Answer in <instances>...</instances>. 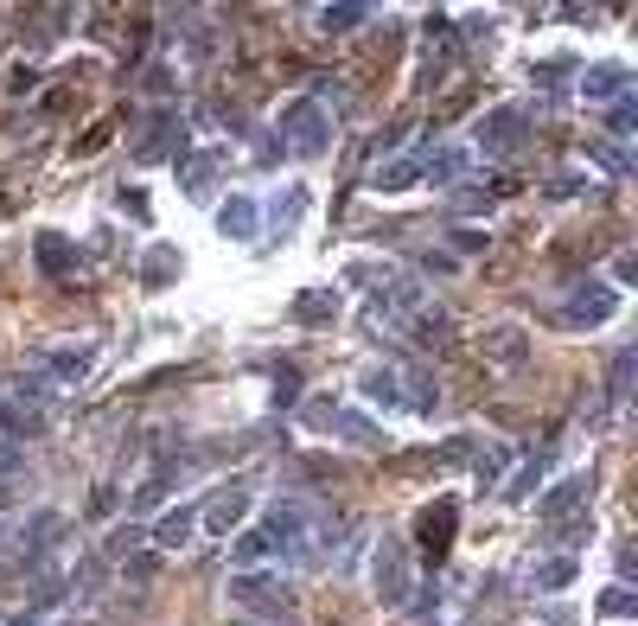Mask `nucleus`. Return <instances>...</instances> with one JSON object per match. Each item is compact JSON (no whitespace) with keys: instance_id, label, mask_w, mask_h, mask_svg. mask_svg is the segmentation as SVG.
<instances>
[{"instance_id":"f03ea898","label":"nucleus","mask_w":638,"mask_h":626,"mask_svg":"<svg viewBox=\"0 0 638 626\" xmlns=\"http://www.w3.org/2000/svg\"><path fill=\"white\" fill-rule=\"evenodd\" d=\"M332 148V109L320 97H294L281 109V154H301V160H320Z\"/></svg>"},{"instance_id":"e433bc0d","label":"nucleus","mask_w":638,"mask_h":626,"mask_svg":"<svg viewBox=\"0 0 638 626\" xmlns=\"http://www.w3.org/2000/svg\"><path fill=\"white\" fill-rule=\"evenodd\" d=\"M275 403H301V371H294V365L275 371Z\"/></svg>"},{"instance_id":"2eb2a0df","label":"nucleus","mask_w":638,"mask_h":626,"mask_svg":"<svg viewBox=\"0 0 638 626\" xmlns=\"http://www.w3.org/2000/svg\"><path fill=\"white\" fill-rule=\"evenodd\" d=\"M454 524H459V498H434L428 512L415 518V544L440 563V556H447V544H454Z\"/></svg>"},{"instance_id":"a878e982","label":"nucleus","mask_w":638,"mask_h":626,"mask_svg":"<svg viewBox=\"0 0 638 626\" xmlns=\"http://www.w3.org/2000/svg\"><path fill=\"white\" fill-rule=\"evenodd\" d=\"M179 269H185L179 243H153L148 256H141V282H148V287H166V282L179 275Z\"/></svg>"},{"instance_id":"393cba45","label":"nucleus","mask_w":638,"mask_h":626,"mask_svg":"<svg viewBox=\"0 0 638 626\" xmlns=\"http://www.w3.org/2000/svg\"><path fill=\"white\" fill-rule=\"evenodd\" d=\"M217 166H224V154H217V148H204V154H192L185 160V166H179V173H185V199H211V180H217Z\"/></svg>"},{"instance_id":"a211bd4d","label":"nucleus","mask_w":638,"mask_h":626,"mask_svg":"<svg viewBox=\"0 0 638 626\" xmlns=\"http://www.w3.org/2000/svg\"><path fill=\"white\" fill-rule=\"evenodd\" d=\"M255 218H262V205H255L250 192H230L224 205H217V236H230V243H255Z\"/></svg>"},{"instance_id":"b1692460","label":"nucleus","mask_w":638,"mask_h":626,"mask_svg":"<svg viewBox=\"0 0 638 626\" xmlns=\"http://www.w3.org/2000/svg\"><path fill=\"white\" fill-rule=\"evenodd\" d=\"M269 556H275V537H269V524H250V531L230 544V563H236V569H262Z\"/></svg>"},{"instance_id":"a19ab883","label":"nucleus","mask_w":638,"mask_h":626,"mask_svg":"<svg viewBox=\"0 0 638 626\" xmlns=\"http://www.w3.org/2000/svg\"><path fill=\"white\" fill-rule=\"evenodd\" d=\"M20 467V454H13V442H0V473H13Z\"/></svg>"},{"instance_id":"4c0bfd02","label":"nucleus","mask_w":638,"mask_h":626,"mask_svg":"<svg viewBox=\"0 0 638 626\" xmlns=\"http://www.w3.org/2000/svg\"><path fill=\"white\" fill-rule=\"evenodd\" d=\"M141 537H148L141 524H115V537H109V549H134V544H141Z\"/></svg>"},{"instance_id":"c9c22d12","label":"nucleus","mask_w":638,"mask_h":626,"mask_svg":"<svg viewBox=\"0 0 638 626\" xmlns=\"http://www.w3.org/2000/svg\"><path fill=\"white\" fill-rule=\"evenodd\" d=\"M632 607H638V600H632V588H607V595H600V614H607V620H626Z\"/></svg>"},{"instance_id":"cd10ccee","label":"nucleus","mask_w":638,"mask_h":626,"mask_svg":"<svg viewBox=\"0 0 638 626\" xmlns=\"http://www.w3.org/2000/svg\"><path fill=\"white\" fill-rule=\"evenodd\" d=\"M575 575H581V563H575V556H543V563L530 569V582L543 588V595H561V588H568Z\"/></svg>"},{"instance_id":"5701e85b","label":"nucleus","mask_w":638,"mask_h":626,"mask_svg":"<svg viewBox=\"0 0 638 626\" xmlns=\"http://www.w3.org/2000/svg\"><path fill=\"white\" fill-rule=\"evenodd\" d=\"M326 428L338 435V442H352V447H383V428L371 416H357V410H332Z\"/></svg>"},{"instance_id":"6e6552de","label":"nucleus","mask_w":638,"mask_h":626,"mask_svg":"<svg viewBox=\"0 0 638 626\" xmlns=\"http://www.w3.org/2000/svg\"><path fill=\"white\" fill-rule=\"evenodd\" d=\"M262 524H269V537H275V556L294 563L301 544H306V531H313L320 518H313V505H306V498H275V505L262 512Z\"/></svg>"},{"instance_id":"ddd939ff","label":"nucleus","mask_w":638,"mask_h":626,"mask_svg":"<svg viewBox=\"0 0 638 626\" xmlns=\"http://www.w3.org/2000/svg\"><path fill=\"white\" fill-rule=\"evenodd\" d=\"M479 352H485V365H498V371H524V365H530V333H524L517 320H505V326H485Z\"/></svg>"},{"instance_id":"423d86ee","label":"nucleus","mask_w":638,"mask_h":626,"mask_svg":"<svg viewBox=\"0 0 638 626\" xmlns=\"http://www.w3.org/2000/svg\"><path fill=\"white\" fill-rule=\"evenodd\" d=\"M473 141H479V154H485V160H510V154H524V141H530V115H524L517 103L485 109L479 129H473Z\"/></svg>"},{"instance_id":"6ab92c4d","label":"nucleus","mask_w":638,"mask_h":626,"mask_svg":"<svg viewBox=\"0 0 638 626\" xmlns=\"http://www.w3.org/2000/svg\"><path fill=\"white\" fill-rule=\"evenodd\" d=\"M160 549H185L192 537H199V505H173V512H160V524L148 531Z\"/></svg>"},{"instance_id":"0eeeda50","label":"nucleus","mask_w":638,"mask_h":626,"mask_svg":"<svg viewBox=\"0 0 638 626\" xmlns=\"http://www.w3.org/2000/svg\"><path fill=\"white\" fill-rule=\"evenodd\" d=\"M612 313H619V287L612 282H581L568 301H561L556 320L568 326V333H581V326H607Z\"/></svg>"},{"instance_id":"c85d7f7f","label":"nucleus","mask_w":638,"mask_h":626,"mask_svg":"<svg viewBox=\"0 0 638 626\" xmlns=\"http://www.w3.org/2000/svg\"><path fill=\"white\" fill-rule=\"evenodd\" d=\"M422 180V154H403V160H383L377 173H371V185L377 192H403V185Z\"/></svg>"},{"instance_id":"aec40b11","label":"nucleus","mask_w":638,"mask_h":626,"mask_svg":"<svg viewBox=\"0 0 638 626\" xmlns=\"http://www.w3.org/2000/svg\"><path fill=\"white\" fill-rule=\"evenodd\" d=\"M338 320V287H301L294 294V326H332Z\"/></svg>"},{"instance_id":"4468645a","label":"nucleus","mask_w":638,"mask_h":626,"mask_svg":"<svg viewBox=\"0 0 638 626\" xmlns=\"http://www.w3.org/2000/svg\"><path fill=\"white\" fill-rule=\"evenodd\" d=\"M575 90H581V103H626L632 97V71L626 64H587L581 78H575Z\"/></svg>"},{"instance_id":"f257e3e1","label":"nucleus","mask_w":638,"mask_h":626,"mask_svg":"<svg viewBox=\"0 0 638 626\" xmlns=\"http://www.w3.org/2000/svg\"><path fill=\"white\" fill-rule=\"evenodd\" d=\"M434 294H428V282L422 275H389L383 287H371V326H389V333H422L434 320Z\"/></svg>"},{"instance_id":"2f4dec72","label":"nucleus","mask_w":638,"mask_h":626,"mask_svg":"<svg viewBox=\"0 0 638 626\" xmlns=\"http://www.w3.org/2000/svg\"><path fill=\"white\" fill-rule=\"evenodd\" d=\"M632 371H638V352L626 345V352L612 359V371H607V396H612V410H626V391H632Z\"/></svg>"},{"instance_id":"7c9ffc66","label":"nucleus","mask_w":638,"mask_h":626,"mask_svg":"<svg viewBox=\"0 0 638 626\" xmlns=\"http://www.w3.org/2000/svg\"><path fill=\"white\" fill-rule=\"evenodd\" d=\"M422 32H428V46H434V39H440V46H454V39H459V32H454V20H447V13H428V27H422ZM440 78H447V58H428V78H422V83H428V90H434V83H440Z\"/></svg>"},{"instance_id":"c756f323","label":"nucleus","mask_w":638,"mask_h":626,"mask_svg":"<svg viewBox=\"0 0 638 626\" xmlns=\"http://www.w3.org/2000/svg\"><path fill=\"white\" fill-rule=\"evenodd\" d=\"M371 20V7L364 0H338V7H320V32H357Z\"/></svg>"},{"instance_id":"f8f14e48","label":"nucleus","mask_w":638,"mask_h":626,"mask_svg":"<svg viewBox=\"0 0 638 626\" xmlns=\"http://www.w3.org/2000/svg\"><path fill=\"white\" fill-rule=\"evenodd\" d=\"M32 365H39L45 384H83L90 365H97V352H90V345H39V359H32Z\"/></svg>"},{"instance_id":"58836bf2","label":"nucleus","mask_w":638,"mask_h":626,"mask_svg":"<svg viewBox=\"0 0 638 626\" xmlns=\"http://www.w3.org/2000/svg\"><path fill=\"white\" fill-rule=\"evenodd\" d=\"M575 192H587V180H575V173H568V180H549V199H575Z\"/></svg>"},{"instance_id":"72a5a7b5","label":"nucleus","mask_w":638,"mask_h":626,"mask_svg":"<svg viewBox=\"0 0 638 626\" xmlns=\"http://www.w3.org/2000/svg\"><path fill=\"white\" fill-rule=\"evenodd\" d=\"M600 129L612 134V141H626V134H638V103L626 97V103H607V122Z\"/></svg>"},{"instance_id":"f3484780","label":"nucleus","mask_w":638,"mask_h":626,"mask_svg":"<svg viewBox=\"0 0 638 626\" xmlns=\"http://www.w3.org/2000/svg\"><path fill=\"white\" fill-rule=\"evenodd\" d=\"M58 544H64V512H39L20 537V563L26 569H45V549H58Z\"/></svg>"},{"instance_id":"473e14b6","label":"nucleus","mask_w":638,"mask_h":626,"mask_svg":"<svg viewBox=\"0 0 638 626\" xmlns=\"http://www.w3.org/2000/svg\"><path fill=\"white\" fill-rule=\"evenodd\" d=\"M301 211H306V192H301V185H287L275 205H269V224H275V236L294 231V218H301Z\"/></svg>"},{"instance_id":"4be33fe9","label":"nucleus","mask_w":638,"mask_h":626,"mask_svg":"<svg viewBox=\"0 0 638 626\" xmlns=\"http://www.w3.org/2000/svg\"><path fill=\"white\" fill-rule=\"evenodd\" d=\"M466 166H473L466 148H422V180H434V185H454Z\"/></svg>"},{"instance_id":"20e7f679","label":"nucleus","mask_w":638,"mask_h":626,"mask_svg":"<svg viewBox=\"0 0 638 626\" xmlns=\"http://www.w3.org/2000/svg\"><path fill=\"white\" fill-rule=\"evenodd\" d=\"M45 403H51V384H45V377H20L13 391L0 396V428H7L13 442L45 435Z\"/></svg>"},{"instance_id":"39448f33","label":"nucleus","mask_w":638,"mask_h":626,"mask_svg":"<svg viewBox=\"0 0 638 626\" xmlns=\"http://www.w3.org/2000/svg\"><path fill=\"white\" fill-rule=\"evenodd\" d=\"M371 595H377L383 607H408V595H415V563H408L403 537H383L377 544V556H371Z\"/></svg>"},{"instance_id":"79ce46f5","label":"nucleus","mask_w":638,"mask_h":626,"mask_svg":"<svg viewBox=\"0 0 638 626\" xmlns=\"http://www.w3.org/2000/svg\"><path fill=\"white\" fill-rule=\"evenodd\" d=\"M13 505V473H0V512Z\"/></svg>"},{"instance_id":"dca6fc26","label":"nucleus","mask_w":638,"mask_h":626,"mask_svg":"<svg viewBox=\"0 0 638 626\" xmlns=\"http://www.w3.org/2000/svg\"><path fill=\"white\" fill-rule=\"evenodd\" d=\"M230 600L250 607V614H262V607H281V600H287V582H281V575H262V569H243L230 582Z\"/></svg>"},{"instance_id":"9b49d317","label":"nucleus","mask_w":638,"mask_h":626,"mask_svg":"<svg viewBox=\"0 0 638 626\" xmlns=\"http://www.w3.org/2000/svg\"><path fill=\"white\" fill-rule=\"evenodd\" d=\"M587 498H594V479H587V473H561L556 486L536 498V518L543 524H575V512H581Z\"/></svg>"},{"instance_id":"412c9836","label":"nucleus","mask_w":638,"mask_h":626,"mask_svg":"<svg viewBox=\"0 0 638 626\" xmlns=\"http://www.w3.org/2000/svg\"><path fill=\"white\" fill-rule=\"evenodd\" d=\"M32 262H39V275H71L77 243H71L64 231H39V243H32Z\"/></svg>"},{"instance_id":"1a4fd4ad","label":"nucleus","mask_w":638,"mask_h":626,"mask_svg":"<svg viewBox=\"0 0 638 626\" xmlns=\"http://www.w3.org/2000/svg\"><path fill=\"white\" fill-rule=\"evenodd\" d=\"M179 141H185V122H179V109H153V115H148V129L134 134L128 160H134V166H153V160L179 154Z\"/></svg>"},{"instance_id":"ea45409f","label":"nucleus","mask_w":638,"mask_h":626,"mask_svg":"<svg viewBox=\"0 0 638 626\" xmlns=\"http://www.w3.org/2000/svg\"><path fill=\"white\" fill-rule=\"evenodd\" d=\"M148 90H153V97H166V90H173V78H166V64H148Z\"/></svg>"},{"instance_id":"bb28decb","label":"nucleus","mask_w":638,"mask_h":626,"mask_svg":"<svg viewBox=\"0 0 638 626\" xmlns=\"http://www.w3.org/2000/svg\"><path fill=\"white\" fill-rule=\"evenodd\" d=\"M466 461H473V479H479V486H498V479H505L510 473V447H485V442H473V454H466Z\"/></svg>"},{"instance_id":"7ed1b4c3","label":"nucleus","mask_w":638,"mask_h":626,"mask_svg":"<svg viewBox=\"0 0 638 626\" xmlns=\"http://www.w3.org/2000/svg\"><path fill=\"white\" fill-rule=\"evenodd\" d=\"M357 396L377 403V410H434V403H440V391H434L428 377H408V371H396V365H371L357 377Z\"/></svg>"},{"instance_id":"f704fd0d","label":"nucleus","mask_w":638,"mask_h":626,"mask_svg":"<svg viewBox=\"0 0 638 626\" xmlns=\"http://www.w3.org/2000/svg\"><path fill=\"white\" fill-rule=\"evenodd\" d=\"M543 467H549V461H543V454H530V461L517 467V479H505V498H530L536 479H543Z\"/></svg>"},{"instance_id":"9d476101","label":"nucleus","mask_w":638,"mask_h":626,"mask_svg":"<svg viewBox=\"0 0 638 626\" xmlns=\"http://www.w3.org/2000/svg\"><path fill=\"white\" fill-rule=\"evenodd\" d=\"M243 518H250V486H217V493L199 505L204 537H230V531H243Z\"/></svg>"}]
</instances>
